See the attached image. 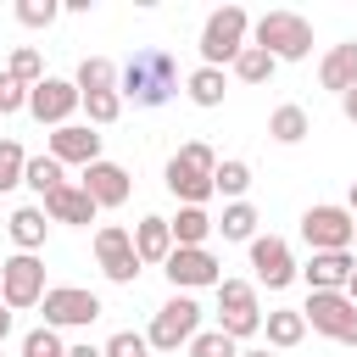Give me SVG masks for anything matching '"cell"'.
<instances>
[{
  "label": "cell",
  "instance_id": "cell-1",
  "mask_svg": "<svg viewBox=\"0 0 357 357\" xmlns=\"http://www.w3.org/2000/svg\"><path fill=\"white\" fill-rule=\"evenodd\" d=\"M117 84H123L117 95L134 100V106H167V100L178 95V61H173L162 45H145V50L128 56V67H123Z\"/></svg>",
  "mask_w": 357,
  "mask_h": 357
},
{
  "label": "cell",
  "instance_id": "cell-2",
  "mask_svg": "<svg viewBox=\"0 0 357 357\" xmlns=\"http://www.w3.org/2000/svg\"><path fill=\"white\" fill-rule=\"evenodd\" d=\"M212 173H218L212 145H206V139H190V145H184V151L167 162V190H173L184 206H206V195H218Z\"/></svg>",
  "mask_w": 357,
  "mask_h": 357
},
{
  "label": "cell",
  "instance_id": "cell-3",
  "mask_svg": "<svg viewBox=\"0 0 357 357\" xmlns=\"http://www.w3.org/2000/svg\"><path fill=\"white\" fill-rule=\"evenodd\" d=\"M251 33H257V45H262L273 61H301V56L312 50V22L296 17V11H262Z\"/></svg>",
  "mask_w": 357,
  "mask_h": 357
},
{
  "label": "cell",
  "instance_id": "cell-4",
  "mask_svg": "<svg viewBox=\"0 0 357 357\" xmlns=\"http://www.w3.org/2000/svg\"><path fill=\"white\" fill-rule=\"evenodd\" d=\"M245 33H251L245 6H218V11L206 17V28H201V61H206V67L234 61V56L245 50Z\"/></svg>",
  "mask_w": 357,
  "mask_h": 357
},
{
  "label": "cell",
  "instance_id": "cell-5",
  "mask_svg": "<svg viewBox=\"0 0 357 357\" xmlns=\"http://www.w3.org/2000/svg\"><path fill=\"white\" fill-rule=\"evenodd\" d=\"M301 318H307L318 335H329V340H340V346H357V301H351L346 290H312L307 307H301Z\"/></svg>",
  "mask_w": 357,
  "mask_h": 357
},
{
  "label": "cell",
  "instance_id": "cell-6",
  "mask_svg": "<svg viewBox=\"0 0 357 357\" xmlns=\"http://www.w3.org/2000/svg\"><path fill=\"white\" fill-rule=\"evenodd\" d=\"M218 329H223L229 340H245V335L262 329L257 284H245V279H223V284H218Z\"/></svg>",
  "mask_w": 357,
  "mask_h": 357
},
{
  "label": "cell",
  "instance_id": "cell-7",
  "mask_svg": "<svg viewBox=\"0 0 357 357\" xmlns=\"http://www.w3.org/2000/svg\"><path fill=\"white\" fill-rule=\"evenodd\" d=\"M351 234H357L351 206H307L301 212V240L312 251H351Z\"/></svg>",
  "mask_w": 357,
  "mask_h": 357
},
{
  "label": "cell",
  "instance_id": "cell-8",
  "mask_svg": "<svg viewBox=\"0 0 357 357\" xmlns=\"http://www.w3.org/2000/svg\"><path fill=\"white\" fill-rule=\"evenodd\" d=\"M0 301L17 307H39L45 301V262L33 251H17L11 262H0Z\"/></svg>",
  "mask_w": 357,
  "mask_h": 357
},
{
  "label": "cell",
  "instance_id": "cell-9",
  "mask_svg": "<svg viewBox=\"0 0 357 357\" xmlns=\"http://www.w3.org/2000/svg\"><path fill=\"white\" fill-rule=\"evenodd\" d=\"M201 335V307L190 301V296H173L167 307H156V318H151V346L156 351H178V346H190Z\"/></svg>",
  "mask_w": 357,
  "mask_h": 357
},
{
  "label": "cell",
  "instance_id": "cell-10",
  "mask_svg": "<svg viewBox=\"0 0 357 357\" xmlns=\"http://www.w3.org/2000/svg\"><path fill=\"white\" fill-rule=\"evenodd\" d=\"M95 262H100V273H106L112 284H134V279H139V251H134V234H128V229H117V223L95 229Z\"/></svg>",
  "mask_w": 357,
  "mask_h": 357
},
{
  "label": "cell",
  "instance_id": "cell-11",
  "mask_svg": "<svg viewBox=\"0 0 357 357\" xmlns=\"http://www.w3.org/2000/svg\"><path fill=\"white\" fill-rule=\"evenodd\" d=\"M45 324L50 329H78V324H95L106 307H100V296L95 290H78V284H56V290H45Z\"/></svg>",
  "mask_w": 357,
  "mask_h": 357
},
{
  "label": "cell",
  "instance_id": "cell-12",
  "mask_svg": "<svg viewBox=\"0 0 357 357\" xmlns=\"http://www.w3.org/2000/svg\"><path fill=\"white\" fill-rule=\"evenodd\" d=\"M162 273L178 290H201V284H223V262L206 245H173V257L162 262Z\"/></svg>",
  "mask_w": 357,
  "mask_h": 357
},
{
  "label": "cell",
  "instance_id": "cell-13",
  "mask_svg": "<svg viewBox=\"0 0 357 357\" xmlns=\"http://www.w3.org/2000/svg\"><path fill=\"white\" fill-rule=\"evenodd\" d=\"M84 106V95H78V84H67V78H45L33 95H28V112L39 117V123H50V128H67V117Z\"/></svg>",
  "mask_w": 357,
  "mask_h": 357
},
{
  "label": "cell",
  "instance_id": "cell-14",
  "mask_svg": "<svg viewBox=\"0 0 357 357\" xmlns=\"http://www.w3.org/2000/svg\"><path fill=\"white\" fill-rule=\"evenodd\" d=\"M251 268H257V279L268 284V290H284L301 268L290 262V245L284 240H273V234H262V240H251Z\"/></svg>",
  "mask_w": 357,
  "mask_h": 357
},
{
  "label": "cell",
  "instance_id": "cell-15",
  "mask_svg": "<svg viewBox=\"0 0 357 357\" xmlns=\"http://www.w3.org/2000/svg\"><path fill=\"white\" fill-rule=\"evenodd\" d=\"M50 156H56V162H78V167H89V162H100V134H95L89 123H67V128L50 134Z\"/></svg>",
  "mask_w": 357,
  "mask_h": 357
},
{
  "label": "cell",
  "instance_id": "cell-16",
  "mask_svg": "<svg viewBox=\"0 0 357 357\" xmlns=\"http://www.w3.org/2000/svg\"><path fill=\"white\" fill-rule=\"evenodd\" d=\"M351 273H357V257L351 251H312V262L301 268L307 290H346Z\"/></svg>",
  "mask_w": 357,
  "mask_h": 357
},
{
  "label": "cell",
  "instance_id": "cell-17",
  "mask_svg": "<svg viewBox=\"0 0 357 357\" xmlns=\"http://www.w3.org/2000/svg\"><path fill=\"white\" fill-rule=\"evenodd\" d=\"M84 190H89L95 206H123L134 184H128V173H123L117 162H89V167H84Z\"/></svg>",
  "mask_w": 357,
  "mask_h": 357
},
{
  "label": "cell",
  "instance_id": "cell-18",
  "mask_svg": "<svg viewBox=\"0 0 357 357\" xmlns=\"http://www.w3.org/2000/svg\"><path fill=\"white\" fill-rule=\"evenodd\" d=\"M95 201H89V190L84 184H61L56 195H45V218L50 223H95Z\"/></svg>",
  "mask_w": 357,
  "mask_h": 357
},
{
  "label": "cell",
  "instance_id": "cell-19",
  "mask_svg": "<svg viewBox=\"0 0 357 357\" xmlns=\"http://www.w3.org/2000/svg\"><path fill=\"white\" fill-rule=\"evenodd\" d=\"M318 84H324V89H335V95L357 89V39L335 45V50L324 56V67H318Z\"/></svg>",
  "mask_w": 357,
  "mask_h": 357
},
{
  "label": "cell",
  "instance_id": "cell-20",
  "mask_svg": "<svg viewBox=\"0 0 357 357\" xmlns=\"http://www.w3.org/2000/svg\"><path fill=\"white\" fill-rule=\"evenodd\" d=\"M134 251H139V262H167V257H173V229H167V218H139V223H134Z\"/></svg>",
  "mask_w": 357,
  "mask_h": 357
},
{
  "label": "cell",
  "instance_id": "cell-21",
  "mask_svg": "<svg viewBox=\"0 0 357 357\" xmlns=\"http://www.w3.org/2000/svg\"><path fill=\"white\" fill-rule=\"evenodd\" d=\"M167 229H173V245H206V234L218 223L206 218V206H178V218H167Z\"/></svg>",
  "mask_w": 357,
  "mask_h": 357
},
{
  "label": "cell",
  "instance_id": "cell-22",
  "mask_svg": "<svg viewBox=\"0 0 357 357\" xmlns=\"http://www.w3.org/2000/svg\"><path fill=\"white\" fill-rule=\"evenodd\" d=\"M262 329H268V346H296L301 335H307V318H301V307H279V312H268L262 318Z\"/></svg>",
  "mask_w": 357,
  "mask_h": 357
},
{
  "label": "cell",
  "instance_id": "cell-23",
  "mask_svg": "<svg viewBox=\"0 0 357 357\" xmlns=\"http://www.w3.org/2000/svg\"><path fill=\"white\" fill-rule=\"evenodd\" d=\"M117 78H123V73H117L106 56H84L73 84H78V95H100V89H117Z\"/></svg>",
  "mask_w": 357,
  "mask_h": 357
},
{
  "label": "cell",
  "instance_id": "cell-24",
  "mask_svg": "<svg viewBox=\"0 0 357 357\" xmlns=\"http://www.w3.org/2000/svg\"><path fill=\"white\" fill-rule=\"evenodd\" d=\"M11 240L22 251H39L45 245V206H17L11 212Z\"/></svg>",
  "mask_w": 357,
  "mask_h": 357
},
{
  "label": "cell",
  "instance_id": "cell-25",
  "mask_svg": "<svg viewBox=\"0 0 357 357\" xmlns=\"http://www.w3.org/2000/svg\"><path fill=\"white\" fill-rule=\"evenodd\" d=\"M273 67H279V61H273L262 45H245V50L234 56V78H240V84H268V78H273Z\"/></svg>",
  "mask_w": 357,
  "mask_h": 357
},
{
  "label": "cell",
  "instance_id": "cell-26",
  "mask_svg": "<svg viewBox=\"0 0 357 357\" xmlns=\"http://www.w3.org/2000/svg\"><path fill=\"white\" fill-rule=\"evenodd\" d=\"M184 89H190L195 106H223V67H195Z\"/></svg>",
  "mask_w": 357,
  "mask_h": 357
},
{
  "label": "cell",
  "instance_id": "cell-27",
  "mask_svg": "<svg viewBox=\"0 0 357 357\" xmlns=\"http://www.w3.org/2000/svg\"><path fill=\"white\" fill-rule=\"evenodd\" d=\"M22 184H28V190H39V195H56L67 178H61V162H56V156H28V173H22Z\"/></svg>",
  "mask_w": 357,
  "mask_h": 357
},
{
  "label": "cell",
  "instance_id": "cell-28",
  "mask_svg": "<svg viewBox=\"0 0 357 357\" xmlns=\"http://www.w3.org/2000/svg\"><path fill=\"white\" fill-rule=\"evenodd\" d=\"M218 234H223V240H257V212H251L245 201H229L223 218H218Z\"/></svg>",
  "mask_w": 357,
  "mask_h": 357
},
{
  "label": "cell",
  "instance_id": "cell-29",
  "mask_svg": "<svg viewBox=\"0 0 357 357\" xmlns=\"http://www.w3.org/2000/svg\"><path fill=\"white\" fill-rule=\"evenodd\" d=\"M6 73H11L17 84L39 89V84H45V56H39L33 45H17V50H11V67H6Z\"/></svg>",
  "mask_w": 357,
  "mask_h": 357
},
{
  "label": "cell",
  "instance_id": "cell-30",
  "mask_svg": "<svg viewBox=\"0 0 357 357\" xmlns=\"http://www.w3.org/2000/svg\"><path fill=\"white\" fill-rule=\"evenodd\" d=\"M268 134H273L279 145H296V139H307V112H301V106H279V112L268 117Z\"/></svg>",
  "mask_w": 357,
  "mask_h": 357
},
{
  "label": "cell",
  "instance_id": "cell-31",
  "mask_svg": "<svg viewBox=\"0 0 357 357\" xmlns=\"http://www.w3.org/2000/svg\"><path fill=\"white\" fill-rule=\"evenodd\" d=\"M22 173H28L22 145H17V139H0V190H17V184H22Z\"/></svg>",
  "mask_w": 357,
  "mask_h": 357
},
{
  "label": "cell",
  "instance_id": "cell-32",
  "mask_svg": "<svg viewBox=\"0 0 357 357\" xmlns=\"http://www.w3.org/2000/svg\"><path fill=\"white\" fill-rule=\"evenodd\" d=\"M190 357H240V340H229L223 329H206L190 340Z\"/></svg>",
  "mask_w": 357,
  "mask_h": 357
},
{
  "label": "cell",
  "instance_id": "cell-33",
  "mask_svg": "<svg viewBox=\"0 0 357 357\" xmlns=\"http://www.w3.org/2000/svg\"><path fill=\"white\" fill-rule=\"evenodd\" d=\"M84 112H89V123H117V112H123V95L117 89H100V95H84Z\"/></svg>",
  "mask_w": 357,
  "mask_h": 357
},
{
  "label": "cell",
  "instance_id": "cell-34",
  "mask_svg": "<svg viewBox=\"0 0 357 357\" xmlns=\"http://www.w3.org/2000/svg\"><path fill=\"white\" fill-rule=\"evenodd\" d=\"M212 184H218L223 195H245V190H251V167H245V162H218Z\"/></svg>",
  "mask_w": 357,
  "mask_h": 357
},
{
  "label": "cell",
  "instance_id": "cell-35",
  "mask_svg": "<svg viewBox=\"0 0 357 357\" xmlns=\"http://www.w3.org/2000/svg\"><path fill=\"white\" fill-rule=\"evenodd\" d=\"M56 11H61L56 0H17V22H22V28H50Z\"/></svg>",
  "mask_w": 357,
  "mask_h": 357
},
{
  "label": "cell",
  "instance_id": "cell-36",
  "mask_svg": "<svg viewBox=\"0 0 357 357\" xmlns=\"http://www.w3.org/2000/svg\"><path fill=\"white\" fill-rule=\"evenodd\" d=\"M22 357H67V351H61L56 329L45 324V329H28V340H22Z\"/></svg>",
  "mask_w": 357,
  "mask_h": 357
},
{
  "label": "cell",
  "instance_id": "cell-37",
  "mask_svg": "<svg viewBox=\"0 0 357 357\" xmlns=\"http://www.w3.org/2000/svg\"><path fill=\"white\" fill-rule=\"evenodd\" d=\"M145 351H151V340L134 335V329H117V335L106 340V357H145Z\"/></svg>",
  "mask_w": 357,
  "mask_h": 357
},
{
  "label": "cell",
  "instance_id": "cell-38",
  "mask_svg": "<svg viewBox=\"0 0 357 357\" xmlns=\"http://www.w3.org/2000/svg\"><path fill=\"white\" fill-rule=\"evenodd\" d=\"M28 95H33L28 84H17L11 73H0V117H6V112H22V106H28Z\"/></svg>",
  "mask_w": 357,
  "mask_h": 357
},
{
  "label": "cell",
  "instance_id": "cell-39",
  "mask_svg": "<svg viewBox=\"0 0 357 357\" xmlns=\"http://www.w3.org/2000/svg\"><path fill=\"white\" fill-rule=\"evenodd\" d=\"M67 357H106V346H89L84 340V346H67Z\"/></svg>",
  "mask_w": 357,
  "mask_h": 357
},
{
  "label": "cell",
  "instance_id": "cell-40",
  "mask_svg": "<svg viewBox=\"0 0 357 357\" xmlns=\"http://www.w3.org/2000/svg\"><path fill=\"white\" fill-rule=\"evenodd\" d=\"M340 112H346V117L357 123V89H346V95H340Z\"/></svg>",
  "mask_w": 357,
  "mask_h": 357
},
{
  "label": "cell",
  "instance_id": "cell-41",
  "mask_svg": "<svg viewBox=\"0 0 357 357\" xmlns=\"http://www.w3.org/2000/svg\"><path fill=\"white\" fill-rule=\"evenodd\" d=\"M6 329H11V307L0 301V340H6Z\"/></svg>",
  "mask_w": 357,
  "mask_h": 357
},
{
  "label": "cell",
  "instance_id": "cell-42",
  "mask_svg": "<svg viewBox=\"0 0 357 357\" xmlns=\"http://www.w3.org/2000/svg\"><path fill=\"white\" fill-rule=\"evenodd\" d=\"M346 296H351V301H357V273H351V279H346Z\"/></svg>",
  "mask_w": 357,
  "mask_h": 357
},
{
  "label": "cell",
  "instance_id": "cell-43",
  "mask_svg": "<svg viewBox=\"0 0 357 357\" xmlns=\"http://www.w3.org/2000/svg\"><path fill=\"white\" fill-rule=\"evenodd\" d=\"M351 218H357V178H351Z\"/></svg>",
  "mask_w": 357,
  "mask_h": 357
},
{
  "label": "cell",
  "instance_id": "cell-44",
  "mask_svg": "<svg viewBox=\"0 0 357 357\" xmlns=\"http://www.w3.org/2000/svg\"><path fill=\"white\" fill-rule=\"evenodd\" d=\"M240 357H273V351H240Z\"/></svg>",
  "mask_w": 357,
  "mask_h": 357
},
{
  "label": "cell",
  "instance_id": "cell-45",
  "mask_svg": "<svg viewBox=\"0 0 357 357\" xmlns=\"http://www.w3.org/2000/svg\"><path fill=\"white\" fill-rule=\"evenodd\" d=\"M351 245H357V234H351Z\"/></svg>",
  "mask_w": 357,
  "mask_h": 357
}]
</instances>
